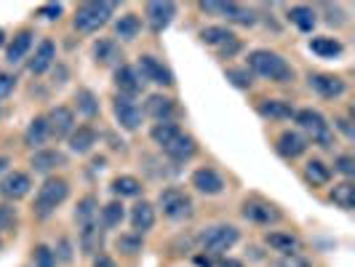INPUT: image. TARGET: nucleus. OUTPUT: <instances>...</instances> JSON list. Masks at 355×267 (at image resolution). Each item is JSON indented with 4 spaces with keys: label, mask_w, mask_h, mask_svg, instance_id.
I'll return each mask as SVG.
<instances>
[{
    "label": "nucleus",
    "mask_w": 355,
    "mask_h": 267,
    "mask_svg": "<svg viewBox=\"0 0 355 267\" xmlns=\"http://www.w3.org/2000/svg\"><path fill=\"white\" fill-rule=\"evenodd\" d=\"M249 67L257 72V75H262L267 80H275V83H291V80H294L291 64L286 62L281 53L267 51V49H259V51L249 53Z\"/></svg>",
    "instance_id": "f257e3e1"
},
{
    "label": "nucleus",
    "mask_w": 355,
    "mask_h": 267,
    "mask_svg": "<svg viewBox=\"0 0 355 267\" xmlns=\"http://www.w3.org/2000/svg\"><path fill=\"white\" fill-rule=\"evenodd\" d=\"M294 121H297V126L307 134V137H304L307 142L318 144V147H323V150L331 147V142H334V131H331L329 121L320 115L318 110H297V112H294Z\"/></svg>",
    "instance_id": "f03ea898"
},
{
    "label": "nucleus",
    "mask_w": 355,
    "mask_h": 267,
    "mask_svg": "<svg viewBox=\"0 0 355 267\" xmlns=\"http://www.w3.org/2000/svg\"><path fill=\"white\" fill-rule=\"evenodd\" d=\"M70 196V184L64 182V179H46L43 182V187L37 190L35 196V216L37 219H49L64 200Z\"/></svg>",
    "instance_id": "7ed1b4c3"
},
{
    "label": "nucleus",
    "mask_w": 355,
    "mask_h": 267,
    "mask_svg": "<svg viewBox=\"0 0 355 267\" xmlns=\"http://www.w3.org/2000/svg\"><path fill=\"white\" fill-rule=\"evenodd\" d=\"M115 11V3H83L75 11V30L78 33H96L105 27Z\"/></svg>",
    "instance_id": "20e7f679"
},
{
    "label": "nucleus",
    "mask_w": 355,
    "mask_h": 267,
    "mask_svg": "<svg viewBox=\"0 0 355 267\" xmlns=\"http://www.w3.org/2000/svg\"><path fill=\"white\" fill-rule=\"evenodd\" d=\"M241 232L232 225H214V227H206L200 232V249L206 254H214V257H222L225 251H230L235 243H238Z\"/></svg>",
    "instance_id": "39448f33"
},
{
    "label": "nucleus",
    "mask_w": 355,
    "mask_h": 267,
    "mask_svg": "<svg viewBox=\"0 0 355 267\" xmlns=\"http://www.w3.org/2000/svg\"><path fill=\"white\" fill-rule=\"evenodd\" d=\"M158 206L163 216L166 219H187V216H193V198L187 196L184 190H179V187H166L158 198Z\"/></svg>",
    "instance_id": "423d86ee"
},
{
    "label": "nucleus",
    "mask_w": 355,
    "mask_h": 267,
    "mask_svg": "<svg viewBox=\"0 0 355 267\" xmlns=\"http://www.w3.org/2000/svg\"><path fill=\"white\" fill-rule=\"evenodd\" d=\"M137 72H139V78H142V80L158 83V86H174V75H171V70H168L163 62H158L155 56H150V53L139 56Z\"/></svg>",
    "instance_id": "0eeeda50"
},
{
    "label": "nucleus",
    "mask_w": 355,
    "mask_h": 267,
    "mask_svg": "<svg viewBox=\"0 0 355 267\" xmlns=\"http://www.w3.org/2000/svg\"><path fill=\"white\" fill-rule=\"evenodd\" d=\"M112 110H115V118H118V123L123 126L125 131H137L139 123H142V107L137 105L131 96H115V102H112Z\"/></svg>",
    "instance_id": "6e6552de"
},
{
    "label": "nucleus",
    "mask_w": 355,
    "mask_h": 267,
    "mask_svg": "<svg viewBox=\"0 0 355 267\" xmlns=\"http://www.w3.org/2000/svg\"><path fill=\"white\" fill-rule=\"evenodd\" d=\"M144 17H147V21H150L153 33H163V30L171 24V19L177 17V6H174L171 0L147 3V6H144Z\"/></svg>",
    "instance_id": "1a4fd4ad"
},
{
    "label": "nucleus",
    "mask_w": 355,
    "mask_h": 267,
    "mask_svg": "<svg viewBox=\"0 0 355 267\" xmlns=\"http://www.w3.org/2000/svg\"><path fill=\"white\" fill-rule=\"evenodd\" d=\"M46 126H49V137L64 139L75 131V115H72L70 107H53L46 115Z\"/></svg>",
    "instance_id": "9d476101"
},
{
    "label": "nucleus",
    "mask_w": 355,
    "mask_h": 267,
    "mask_svg": "<svg viewBox=\"0 0 355 267\" xmlns=\"http://www.w3.org/2000/svg\"><path fill=\"white\" fill-rule=\"evenodd\" d=\"M310 86L318 91L323 99H337L347 91V83L339 75H326V72H315L310 75Z\"/></svg>",
    "instance_id": "9b49d317"
},
{
    "label": "nucleus",
    "mask_w": 355,
    "mask_h": 267,
    "mask_svg": "<svg viewBox=\"0 0 355 267\" xmlns=\"http://www.w3.org/2000/svg\"><path fill=\"white\" fill-rule=\"evenodd\" d=\"M307 147L310 142L304 139L300 131H284L278 139H275V150H278V155H284V158H300L307 153Z\"/></svg>",
    "instance_id": "f8f14e48"
},
{
    "label": "nucleus",
    "mask_w": 355,
    "mask_h": 267,
    "mask_svg": "<svg viewBox=\"0 0 355 267\" xmlns=\"http://www.w3.org/2000/svg\"><path fill=\"white\" fill-rule=\"evenodd\" d=\"M30 187H33L30 174L14 171V174H8V177L0 182V196L6 198V200H19V198H24L30 193Z\"/></svg>",
    "instance_id": "ddd939ff"
},
{
    "label": "nucleus",
    "mask_w": 355,
    "mask_h": 267,
    "mask_svg": "<svg viewBox=\"0 0 355 267\" xmlns=\"http://www.w3.org/2000/svg\"><path fill=\"white\" fill-rule=\"evenodd\" d=\"M243 216L254 225H272L281 219V212L275 206H270L265 200H246L243 203Z\"/></svg>",
    "instance_id": "4468645a"
},
{
    "label": "nucleus",
    "mask_w": 355,
    "mask_h": 267,
    "mask_svg": "<svg viewBox=\"0 0 355 267\" xmlns=\"http://www.w3.org/2000/svg\"><path fill=\"white\" fill-rule=\"evenodd\" d=\"M193 187L203 196H219L225 190V179L219 177V171L206 166V169H198L193 174Z\"/></svg>",
    "instance_id": "2eb2a0df"
},
{
    "label": "nucleus",
    "mask_w": 355,
    "mask_h": 267,
    "mask_svg": "<svg viewBox=\"0 0 355 267\" xmlns=\"http://www.w3.org/2000/svg\"><path fill=\"white\" fill-rule=\"evenodd\" d=\"M142 78H139V72H137V67H128V64H123L121 70L115 72V86H118V91H121V96H137L139 91H142Z\"/></svg>",
    "instance_id": "dca6fc26"
},
{
    "label": "nucleus",
    "mask_w": 355,
    "mask_h": 267,
    "mask_svg": "<svg viewBox=\"0 0 355 267\" xmlns=\"http://www.w3.org/2000/svg\"><path fill=\"white\" fill-rule=\"evenodd\" d=\"M163 153L174 160V163H184V160H190L198 153V144H196V139H193V137L179 134L177 139L168 144V147H163Z\"/></svg>",
    "instance_id": "f3484780"
},
{
    "label": "nucleus",
    "mask_w": 355,
    "mask_h": 267,
    "mask_svg": "<svg viewBox=\"0 0 355 267\" xmlns=\"http://www.w3.org/2000/svg\"><path fill=\"white\" fill-rule=\"evenodd\" d=\"M131 227H134L137 235L153 230V227H155V206L147 203V200L137 203V206L131 209Z\"/></svg>",
    "instance_id": "a211bd4d"
},
{
    "label": "nucleus",
    "mask_w": 355,
    "mask_h": 267,
    "mask_svg": "<svg viewBox=\"0 0 355 267\" xmlns=\"http://www.w3.org/2000/svg\"><path fill=\"white\" fill-rule=\"evenodd\" d=\"M257 112L262 115V118H272V121H288V118H294V107L284 102V99H262L259 105H257Z\"/></svg>",
    "instance_id": "6ab92c4d"
},
{
    "label": "nucleus",
    "mask_w": 355,
    "mask_h": 267,
    "mask_svg": "<svg viewBox=\"0 0 355 267\" xmlns=\"http://www.w3.org/2000/svg\"><path fill=\"white\" fill-rule=\"evenodd\" d=\"M96 131L91 128V126H78V131H72L70 134V150L72 153H78V155H86L91 153V147L96 144Z\"/></svg>",
    "instance_id": "aec40b11"
},
{
    "label": "nucleus",
    "mask_w": 355,
    "mask_h": 267,
    "mask_svg": "<svg viewBox=\"0 0 355 267\" xmlns=\"http://www.w3.org/2000/svg\"><path fill=\"white\" fill-rule=\"evenodd\" d=\"M265 241L267 246H272L281 254H300V249H302V241L297 235H291V232H267Z\"/></svg>",
    "instance_id": "412c9836"
},
{
    "label": "nucleus",
    "mask_w": 355,
    "mask_h": 267,
    "mask_svg": "<svg viewBox=\"0 0 355 267\" xmlns=\"http://www.w3.org/2000/svg\"><path fill=\"white\" fill-rule=\"evenodd\" d=\"M147 115L150 118H155V121H168L174 112H177V105H174V99H168V96H160V94H155V96H150L147 99Z\"/></svg>",
    "instance_id": "4be33fe9"
},
{
    "label": "nucleus",
    "mask_w": 355,
    "mask_h": 267,
    "mask_svg": "<svg viewBox=\"0 0 355 267\" xmlns=\"http://www.w3.org/2000/svg\"><path fill=\"white\" fill-rule=\"evenodd\" d=\"M53 59H56V46H53L51 40H40L35 56H33V62H30V72L43 75V72L53 64Z\"/></svg>",
    "instance_id": "5701e85b"
},
{
    "label": "nucleus",
    "mask_w": 355,
    "mask_h": 267,
    "mask_svg": "<svg viewBox=\"0 0 355 267\" xmlns=\"http://www.w3.org/2000/svg\"><path fill=\"white\" fill-rule=\"evenodd\" d=\"M80 249H83V254H96L102 249V225H99V219L80 227Z\"/></svg>",
    "instance_id": "b1692460"
},
{
    "label": "nucleus",
    "mask_w": 355,
    "mask_h": 267,
    "mask_svg": "<svg viewBox=\"0 0 355 267\" xmlns=\"http://www.w3.org/2000/svg\"><path fill=\"white\" fill-rule=\"evenodd\" d=\"M59 166H64V155L59 150H40V153L33 155V169L37 174H49Z\"/></svg>",
    "instance_id": "393cba45"
},
{
    "label": "nucleus",
    "mask_w": 355,
    "mask_h": 267,
    "mask_svg": "<svg viewBox=\"0 0 355 267\" xmlns=\"http://www.w3.org/2000/svg\"><path fill=\"white\" fill-rule=\"evenodd\" d=\"M33 33L30 30H21V33H17L14 35V40H11V46H8V62L11 64H17V62H21L24 56H27V51H30V46H33Z\"/></svg>",
    "instance_id": "a878e982"
},
{
    "label": "nucleus",
    "mask_w": 355,
    "mask_h": 267,
    "mask_svg": "<svg viewBox=\"0 0 355 267\" xmlns=\"http://www.w3.org/2000/svg\"><path fill=\"white\" fill-rule=\"evenodd\" d=\"M179 134H182V128L177 123H171V121H160V123L153 126V131H150V137H153V142L158 144L160 150L163 147H168V144L177 139Z\"/></svg>",
    "instance_id": "bb28decb"
},
{
    "label": "nucleus",
    "mask_w": 355,
    "mask_h": 267,
    "mask_svg": "<svg viewBox=\"0 0 355 267\" xmlns=\"http://www.w3.org/2000/svg\"><path fill=\"white\" fill-rule=\"evenodd\" d=\"M304 179L313 184V187H323L331 182V169L323 163V160H310L304 166Z\"/></svg>",
    "instance_id": "cd10ccee"
},
{
    "label": "nucleus",
    "mask_w": 355,
    "mask_h": 267,
    "mask_svg": "<svg viewBox=\"0 0 355 267\" xmlns=\"http://www.w3.org/2000/svg\"><path fill=\"white\" fill-rule=\"evenodd\" d=\"M310 51L323 56V59H334V56L345 51V46L339 43L337 37H313L310 40Z\"/></svg>",
    "instance_id": "c85d7f7f"
},
{
    "label": "nucleus",
    "mask_w": 355,
    "mask_h": 267,
    "mask_svg": "<svg viewBox=\"0 0 355 267\" xmlns=\"http://www.w3.org/2000/svg\"><path fill=\"white\" fill-rule=\"evenodd\" d=\"M96 219H99V203H96L94 196H86L78 203V209H75V222L83 227V225H91Z\"/></svg>",
    "instance_id": "c756f323"
},
{
    "label": "nucleus",
    "mask_w": 355,
    "mask_h": 267,
    "mask_svg": "<svg viewBox=\"0 0 355 267\" xmlns=\"http://www.w3.org/2000/svg\"><path fill=\"white\" fill-rule=\"evenodd\" d=\"M288 21H291L297 30L310 33V30L315 27V11H313V8H307V6H294V8L288 11Z\"/></svg>",
    "instance_id": "7c9ffc66"
},
{
    "label": "nucleus",
    "mask_w": 355,
    "mask_h": 267,
    "mask_svg": "<svg viewBox=\"0 0 355 267\" xmlns=\"http://www.w3.org/2000/svg\"><path fill=\"white\" fill-rule=\"evenodd\" d=\"M331 200L337 203L339 209H345V212L355 209V184L353 182H339V184H334Z\"/></svg>",
    "instance_id": "2f4dec72"
},
{
    "label": "nucleus",
    "mask_w": 355,
    "mask_h": 267,
    "mask_svg": "<svg viewBox=\"0 0 355 267\" xmlns=\"http://www.w3.org/2000/svg\"><path fill=\"white\" fill-rule=\"evenodd\" d=\"M139 30H142V21L137 14H123V17L118 19V24H115V35L121 37V40H134V37L139 35Z\"/></svg>",
    "instance_id": "473e14b6"
},
{
    "label": "nucleus",
    "mask_w": 355,
    "mask_h": 267,
    "mask_svg": "<svg viewBox=\"0 0 355 267\" xmlns=\"http://www.w3.org/2000/svg\"><path fill=\"white\" fill-rule=\"evenodd\" d=\"M112 193L121 198H137L142 196V182L137 177H115L112 179Z\"/></svg>",
    "instance_id": "72a5a7b5"
},
{
    "label": "nucleus",
    "mask_w": 355,
    "mask_h": 267,
    "mask_svg": "<svg viewBox=\"0 0 355 267\" xmlns=\"http://www.w3.org/2000/svg\"><path fill=\"white\" fill-rule=\"evenodd\" d=\"M123 203H118V200H112V203H107L105 209H102V219H99V225L105 227V230H115V227H121V222H123Z\"/></svg>",
    "instance_id": "f704fd0d"
},
{
    "label": "nucleus",
    "mask_w": 355,
    "mask_h": 267,
    "mask_svg": "<svg viewBox=\"0 0 355 267\" xmlns=\"http://www.w3.org/2000/svg\"><path fill=\"white\" fill-rule=\"evenodd\" d=\"M46 139H49L46 118H35L33 123L27 126V131H24V142L30 144V147H40V144H46Z\"/></svg>",
    "instance_id": "c9c22d12"
},
{
    "label": "nucleus",
    "mask_w": 355,
    "mask_h": 267,
    "mask_svg": "<svg viewBox=\"0 0 355 267\" xmlns=\"http://www.w3.org/2000/svg\"><path fill=\"white\" fill-rule=\"evenodd\" d=\"M94 56H96V62L99 64H115L118 59H121V49H118V43L115 40H99L96 43V49H94Z\"/></svg>",
    "instance_id": "e433bc0d"
},
{
    "label": "nucleus",
    "mask_w": 355,
    "mask_h": 267,
    "mask_svg": "<svg viewBox=\"0 0 355 267\" xmlns=\"http://www.w3.org/2000/svg\"><path fill=\"white\" fill-rule=\"evenodd\" d=\"M222 17H227L235 24H254V11L243 8L241 3H222Z\"/></svg>",
    "instance_id": "4c0bfd02"
},
{
    "label": "nucleus",
    "mask_w": 355,
    "mask_h": 267,
    "mask_svg": "<svg viewBox=\"0 0 355 267\" xmlns=\"http://www.w3.org/2000/svg\"><path fill=\"white\" fill-rule=\"evenodd\" d=\"M230 37L235 35H232L227 27H206V30H200V40L206 46H225Z\"/></svg>",
    "instance_id": "58836bf2"
},
{
    "label": "nucleus",
    "mask_w": 355,
    "mask_h": 267,
    "mask_svg": "<svg viewBox=\"0 0 355 267\" xmlns=\"http://www.w3.org/2000/svg\"><path fill=\"white\" fill-rule=\"evenodd\" d=\"M17 232V209L8 203H0V235H14Z\"/></svg>",
    "instance_id": "ea45409f"
},
{
    "label": "nucleus",
    "mask_w": 355,
    "mask_h": 267,
    "mask_svg": "<svg viewBox=\"0 0 355 267\" xmlns=\"http://www.w3.org/2000/svg\"><path fill=\"white\" fill-rule=\"evenodd\" d=\"M78 112L80 115H86V118H94L96 112H99V102H96V96L91 94V91H78Z\"/></svg>",
    "instance_id": "a19ab883"
},
{
    "label": "nucleus",
    "mask_w": 355,
    "mask_h": 267,
    "mask_svg": "<svg viewBox=\"0 0 355 267\" xmlns=\"http://www.w3.org/2000/svg\"><path fill=\"white\" fill-rule=\"evenodd\" d=\"M33 262H35V267H56V251H51L49 246H35V251H33Z\"/></svg>",
    "instance_id": "79ce46f5"
},
{
    "label": "nucleus",
    "mask_w": 355,
    "mask_h": 267,
    "mask_svg": "<svg viewBox=\"0 0 355 267\" xmlns=\"http://www.w3.org/2000/svg\"><path fill=\"white\" fill-rule=\"evenodd\" d=\"M115 246H118V251H123V254H137V251H142V235H137V232L121 235Z\"/></svg>",
    "instance_id": "37998d69"
},
{
    "label": "nucleus",
    "mask_w": 355,
    "mask_h": 267,
    "mask_svg": "<svg viewBox=\"0 0 355 267\" xmlns=\"http://www.w3.org/2000/svg\"><path fill=\"white\" fill-rule=\"evenodd\" d=\"M334 169H337L342 177H355V158L353 155H339L337 160H334Z\"/></svg>",
    "instance_id": "c03bdc74"
},
{
    "label": "nucleus",
    "mask_w": 355,
    "mask_h": 267,
    "mask_svg": "<svg viewBox=\"0 0 355 267\" xmlns=\"http://www.w3.org/2000/svg\"><path fill=\"white\" fill-rule=\"evenodd\" d=\"M275 267H310V262L304 259L302 254H284V257L275 262Z\"/></svg>",
    "instance_id": "a18cd8bd"
},
{
    "label": "nucleus",
    "mask_w": 355,
    "mask_h": 267,
    "mask_svg": "<svg viewBox=\"0 0 355 267\" xmlns=\"http://www.w3.org/2000/svg\"><path fill=\"white\" fill-rule=\"evenodd\" d=\"M227 78H230L238 89H249V86H251L249 70H227Z\"/></svg>",
    "instance_id": "49530a36"
},
{
    "label": "nucleus",
    "mask_w": 355,
    "mask_h": 267,
    "mask_svg": "<svg viewBox=\"0 0 355 267\" xmlns=\"http://www.w3.org/2000/svg\"><path fill=\"white\" fill-rule=\"evenodd\" d=\"M62 11H64V8H62L59 3H46V6H40V8H37V17H43V19H59V17H62Z\"/></svg>",
    "instance_id": "de8ad7c7"
},
{
    "label": "nucleus",
    "mask_w": 355,
    "mask_h": 267,
    "mask_svg": "<svg viewBox=\"0 0 355 267\" xmlns=\"http://www.w3.org/2000/svg\"><path fill=\"white\" fill-rule=\"evenodd\" d=\"M14 86H17V78L8 75V72H0V99L8 96V94L14 91Z\"/></svg>",
    "instance_id": "09e8293b"
},
{
    "label": "nucleus",
    "mask_w": 355,
    "mask_h": 267,
    "mask_svg": "<svg viewBox=\"0 0 355 267\" xmlns=\"http://www.w3.org/2000/svg\"><path fill=\"white\" fill-rule=\"evenodd\" d=\"M238 49H241L238 37H230V40H227L225 46H219V56H222V59H230V56H232L235 51H238Z\"/></svg>",
    "instance_id": "8fccbe9b"
},
{
    "label": "nucleus",
    "mask_w": 355,
    "mask_h": 267,
    "mask_svg": "<svg viewBox=\"0 0 355 267\" xmlns=\"http://www.w3.org/2000/svg\"><path fill=\"white\" fill-rule=\"evenodd\" d=\"M56 259H62V262H70V259H72L70 241H62V243H59V254H56Z\"/></svg>",
    "instance_id": "3c124183"
},
{
    "label": "nucleus",
    "mask_w": 355,
    "mask_h": 267,
    "mask_svg": "<svg viewBox=\"0 0 355 267\" xmlns=\"http://www.w3.org/2000/svg\"><path fill=\"white\" fill-rule=\"evenodd\" d=\"M337 126H339V131H342L347 139H353V126H350V121H345V118H337Z\"/></svg>",
    "instance_id": "603ef678"
},
{
    "label": "nucleus",
    "mask_w": 355,
    "mask_h": 267,
    "mask_svg": "<svg viewBox=\"0 0 355 267\" xmlns=\"http://www.w3.org/2000/svg\"><path fill=\"white\" fill-rule=\"evenodd\" d=\"M211 267H243L238 259H227V257H222V259H216V262H211Z\"/></svg>",
    "instance_id": "864d4df0"
},
{
    "label": "nucleus",
    "mask_w": 355,
    "mask_h": 267,
    "mask_svg": "<svg viewBox=\"0 0 355 267\" xmlns=\"http://www.w3.org/2000/svg\"><path fill=\"white\" fill-rule=\"evenodd\" d=\"M94 267H115V262H112L110 257H105V254H102V257H96V259H94Z\"/></svg>",
    "instance_id": "5fc2aeb1"
},
{
    "label": "nucleus",
    "mask_w": 355,
    "mask_h": 267,
    "mask_svg": "<svg viewBox=\"0 0 355 267\" xmlns=\"http://www.w3.org/2000/svg\"><path fill=\"white\" fill-rule=\"evenodd\" d=\"M8 166H11V160L6 158V155H0V174H6V171H8Z\"/></svg>",
    "instance_id": "6e6d98bb"
},
{
    "label": "nucleus",
    "mask_w": 355,
    "mask_h": 267,
    "mask_svg": "<svg viewBox=\"0 0 355 267\" xmlns=\"http://www.w3.org/2000/svg\"><path fill=\"white\" fill-rule=\"evenodd\" d=\"M3 40H6V33H3V30H0V46H3Z\"/></svg>",
    "instance_id": "4d7b16f0"
},
{
    "label": "nucleus",
    "mask_w": 355,
    "mask_h": 267,
    "mask_svg": "<svg viewBox=\"0 0 355 267\" xmlns=\"http://www.w3.org/2000/svg\"><path fill=\"white\" fill-rule=\"evenodd\" d=\"M3 241H6V238H3V235H0V246H3Z\"/></svg>",
    "instance_id": "13d9d810"
}]
</instances>
